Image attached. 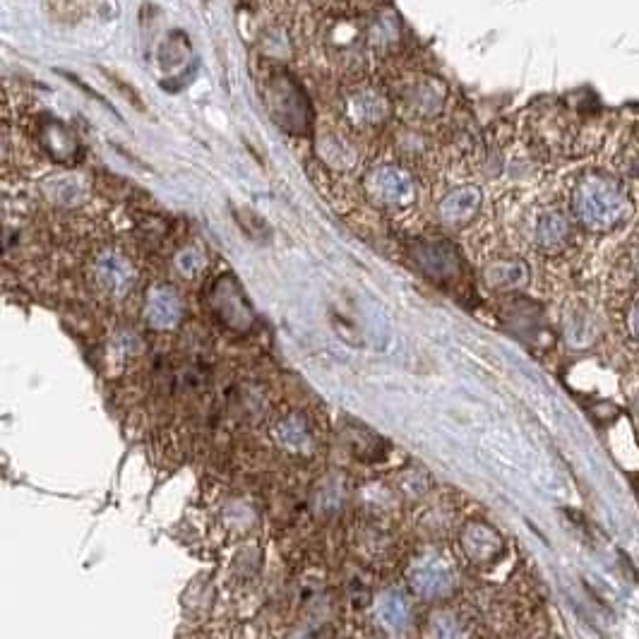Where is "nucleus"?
<instances>
[{"label":"nucleus","instance_id":"obj_14","mask_svg":"<svg viewBox=\"0 0 639 639\" xmlns=\"http://www.w3.org/2000/svg\"><path fill=\"white\" fill-rule=\"evenodd\" d=\"M382 440L368 428H354V438H351V450L356 452L361 459H380L382 452Z\"/></svg>","mask_w":639,"mask_h":639},{"label":"nucleus","instance_id":"obj_15","mask_svg":"<svg viewBox=\"0 0 639 639\" xmlns=\"http://www.w3.org/2000/svg\"><path fill=\"white\" fill-rule=\"evenodd\" d=\"M176 267H178V272L183 274V277H188V279L195 277V274L202 270V255L193 248H185L183 253H178Z\"/></svg>","mask_w":639,"mask_h":639},{"label":"nucleus","instance_id":"obj_16","mask_svg":"<svg viewBox=\"0 0 639 639\" xmlns=\"http://www.w3.org/2000/svg\"><path fill=\"white\" fill-rule=\"evenodd\" d=\"M630 330H632V334H635V337L639 339V301L635 303V308L630 310Z\"/></svg>","mask_w":639,"mask_h":639},{"label":"nucleus","instance_id":"obj_5","mask_svg":"<svg viewBox=\"0 0 639 639\" xmlns=\"http://www.w3.org/2000/svg\"><path fill=\"white\" fill-rule=\"evenodd\" d=\"M183 313H185V303L181 294H178L173 286L161 284L149 291L147 306H145L149 327H154V330L159 332L173 330V327L183 320Z\"/></svg>","mask_w":639,"mask_h":639},{"label":"nucleus","instance_id":"obj_10","mask_svg":"<svg viewBox=\"0 0 639 639\" xmlns=\"http://www.w3.org/2000/svg\"><path fill=\"white\" fill-rule=\"evenodd\" d=\"M570 236V224H567L565 214L548 212L543 214L539 226H536V238L543 248H558L563 246Z\"/></svg>","mask_w":639,"mask_h":639},{"label":"nucleus","instance_id":"obj_8","mask_svg":"<svg viewBox=\"0 0 639 639\" xmlns=\"http://www.w3.org/2000/svg\"><path fill=\"white\" fill-rule=\"evenodd\" d=\"M411 587H414L418 596L428 601L443 599L455 589V575L440 560H426V563L414 567V572H411Z\"/></svg>","mask_w":639,"mask_h":639},{"label":"nucleus","instance_id":"obj_2","mask_svg":"<svg viewBox=\"0 0 639 639\" xmlns=\"http://www.w3.org/2000/svg\"><path fill=\"white\" fill-rule=\"evenodd\" d=\"M207 306L226 330L238 334L253 330L255 313L250 308L246 294H243L241 284L234 279V274H222L219 279H214L207 291Z\"/></svg>","mask_w":639,"mask_h":639},{"label":"nucleus","instance_id":"obj_11","mask_svg":"<svg viewBox=\"0 0 639 639\" xmlns=\"http://www.w3.org/2000/svg\"><path fill=\"white\" fill-rule=\"evenodd\" d=\"M277 435L286 447H291V450H298V452H306V447L310 445V438H313L308 421L301 414L286 416L277 426Z\"/></svg>","mask_w":639,"mask_h":639},{"label":"nucleus","instance_id":"obj_7","mask_svg":"<svg viewBox=\"0 0 639 639\" xmlns=\"http://www.w3.org/2000/svg\"><path fill=\"white\" fill-rule=\"evenodd\" d=\"M368 193L382 205H406L414 197V185H411L404 171L385 166V169L370 173Z\"/></svg>","mask_w":639,"mask_h":639},{"label":"nucleus","instance_id":"obj_13","mask_svg":"<svg viewBox=\"0 0 639 639\" xmlns=\"http://www.w3.org/2000/svg\"><path fill=\"white\" fill-rule=\"evenodd\" d=\"M378 615L385 625L402 627L409 623L411 618V603L404 594H399V591H387V594L380 599Z\"/></svg>","mask_w":639,"mask_h":639},{"label":"nucleus","instance_id":"obj_12","mask_svg":"<svg viewBox=\"0 0 639 639\" xmlns=\"http://www.w3.org/2000/svg\"><path fill=\"white\" fill-rule=\"evenodd\" d=\"M527 274L524 262H495L486 270V279L495 289H515L527 282Z\"/></svg>","mask_w":639,"mask_h":639},{"label":"nucleus","instance_id":"obj_3","mask_svg":"<svg viewBox=\"0 0 639 639\" xmlns=\"http://www.w3.org/2000/svg\"><path fill=\"white\" fill-rule=\"evenodd\" d=\"M92 284L99 296L118 301L128 296L135 286V270L123 255L106 250L92 262Z\"/></svg>","mask_w":639,"mask_h":639},{"label":"nucleus","instance_id":"obj_9","mask_svg":"<svg viewBox=\"0 0 639 639\" xmlns=\"http://www.w3.org/2000/svg\"><path fill=\"white\" fill-rule=\"evenodd\" d=\"M479 207H481V190L467 185V188H459L455 190V193L445 197L443 205H440V217H443V222L447 224L462 226L476 217Z\"/></svg>","mask_w":639,"mask_h":639},{"label":"nucleus","instance_id":"obj_17","mask_svg":"<svg viewBox=\"0 0 639 639\" xmlns=\"http://www.w3.org/2000/svg\"><path fill=\"white\" fill-rule=\"evenodd\" d=\"M637 411H639V399H637Z\"/></svg>","mask_w":639,"mask_h":639},{"label":"nucleus","instance_id":"obj_6","mask_svg":"<svg viewBox=\"0 0 639 639\" xmlns=\"http://www.w3.org/2000/svg\"><path fill=\"white\" fill-rule=\"evenodd\" d=\"M459 543H462L464 555L474 565H491L503 553V536L483 522L467 524L462 536H459Z\"/></svg>","mask_w":639,"mask_h":639},{"label":"nucleus","instance_id":"obj_19","mask_svg":"<svg viewBox=\"0 0 639 639\" xmlns=\"http://www.w3.org/2000/svg\"><path fill=\"white\" fill-rule=\"evenodd\" d=\"M637 260H639V253H637Z\"/></svg>","mask_w":639,"mask_h":639},{"label":"nucleus","instance_id":"obj_1","mask_svg":"<svg viewBox=\"0 0 639 639\" xmlns=\"http://www.w3.org/2000/svg\"><path fill=\"white\" fill-rule=\"evenodd\" d=\"M627 200L618 183L606 176H589L575 190V212L587 229L606 231L623 219Z\"/></svg>","mask_w":639,"mask_h":639},{"label":"nucleus","instance_id":"obj_4","mask_svg":"<svg viewBox=\"0 0 639 639\" xmlns=\"http://www.w3.org/2000/svg\"><path fill=\"white\" fill-rule=\"evenodd\" d=\"M414 258L421 267V272L428 279L438 284H447L452 279H457L459 274V253L452 243L447 241H423L421 246L414 250Z\"/></svg>","mask_w":639,"mask_h":639},{"label":"nucleus","instance_id":"obj_18","mask_svg":"<svg viewBox=\"0 0 639 639\" xmlns=\"http://www.w3.org/2000/svg\"><path fill=\"white\" fill-rule=\"evenodd\" d=\"M637 498H639V486H637Z\"/></svg>","mask_w":639,"mask_h":639}]
</instances>
